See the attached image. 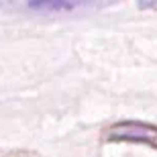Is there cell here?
I'll return each instance as SVG.
<instances>
[{
	"label": "cell",
	"instance_id": "obj_1",
	"mask_svg": "<svg viewBox=\"0 0 157 157\" xmlns=\"http://www.w3.org/2000/svg\"><path fill=\"white\" fill-rule=\"evenodd\" d=\"M102 143H131L145 145L157 151V124L145 121H118L112 122L100 135Z\"/></svg>",
	"mask_w": 157,
	"mask_h": 157
},
{
	"label": "cell",
	"instance_id": "obj_3",
	"mask_svg": "<svg viewBox=\"0 0 157 157\" xmlns=\"http://www.w3.org/2000/svg\"><path fill=\"white\" fill-rule=\"evenodd\" d=\"M141 8H149V10H157V4L151 2V4H141Z\"/></svg>",
	"mask_w": 157,
	"mask_h": 157
},
{
	"label": "cell",
	"instance_id": "obj_2",
	"mask_svg": "<svg viewBox=\"0 0 157 157\" xmlns=\"http://www.w3.org/2000/svg\"><path fill=\"white\" fill-rule=\"evenodd\" d=\"M31 10L37 12H71L78 8H84V4H74V2H37V4H29Z\"/></svg>",
	"mask_w": 157,
	"mask_h": 157
}]
</instances>
